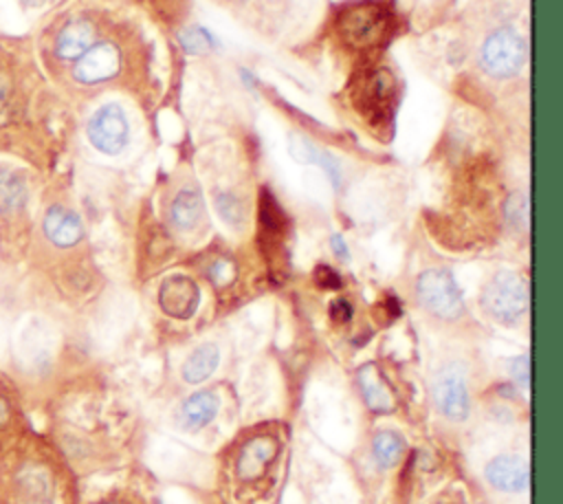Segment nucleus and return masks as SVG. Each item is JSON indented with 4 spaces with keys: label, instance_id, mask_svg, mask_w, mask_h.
Masks as SVG:
<instances>
[{
    "label": "nucleus",
    "instance_id": "nucleus-28",
    "mask_svg": "<svg viewBox=\"0 0 563 504\" xmlns=\"http://www.w3.org/2000/svg\"><path fill=\"white\" fill-rule=\"evenodd\" d=\"M350 315H352V310H350L347 302L339 299V302H334V304H332V319H336V321H345Z\"/></svg>",
    "mask_w": 563,
    "mask_h": 504
},
{
    "label": "nucleus",
    "instance_id": "nucleus-11",
    "mask_svg": "<svg viewBox=\"0 0 563 504\" xmlns=\"http://www.w3.org/2000/svg\"><path fill=\"white\" fill-rule=\"evenodd\" d=\"M44 238L57 249H70L84 238L81 218L62 205H51L42 218Z\"/></svg>",
    "mask_w": 563,
    "mask_h": 504
},
{
    "label": "nucleus",
    "instance_id": "nucleus-4",
    "mask_svg": "<svg viewBox=\"0 0 563 504\" xmlns=\"http://www.w3.org/2000/svg\"><path fill=\"white\" fill-rule=\"evenodd\" d=\"M339 33L352 48H374L387 37V15L376 4H356L339 15Z\"/></svg>",
    "mask_w": 563,
    "mask_h": 504
},
{
    "label": "nucleus",
    "instance_id": "nucleus-23",
    "mask_svg": "<svg viewBox=\"0 0 563 504\" xmlns=\"http://www.w3.org/2000/svg\"><path fill=\"white\" fill-rule=\"evenodd\" d=\"M218 211L222 213V218H224L227 222L238 224V222L242 220V207H240V202H238L233 196H229V194H224V196L218 198Z\"/></svg>",
    "mask_w": 563,
    "mask_h": 504
},
{
    "label": "nucleus",
    "instance_id": "nucleus-6",
    "mask_svg": "<svg viewBox=\"0 0 563 504\" xmlns=\"http://www.w3.org/2000/svg\"><path fill=\"white\" fill-rule=\"evenodd\" d=\"M88 141L103 154H119L128 143V119L119 103H103L88 121Z\"/></svg>",
    "mask_w": 563,
    "mask_h": 504
},
{
    "label": "nucleus",
    "instance_id": "nucleus-2",
    "mask_svg": "<svg viewBox=\"0 0 563 504\" xmlns=\"http://www.w3.org/2000/svg\"><path fill=\"white\" fill-rule=\"evenodd\" d=\"M526 40L515 29H499L490 33L479 51V66L497 79H508L517 75L526 64Z\"/></svg>",
    "mask_w": 563,
    "mask_h": 504
},
{
    "label": "nucleus",
    "instance_id": "nucleus-29",
    "mask_svg": "<svg viewBox=\"0 0 563 504\" xmlns=\"http://www.w3.org/2000/svg\"><path fill=\"white\" fill-rule=\"evenodd\" d=\"M189 37H191V42H185L189 46V51H200V44H209V37L200 29H194L189 33Z\"/></svg>",
    "mask_w": 563,
    "mask_h": 504
},
{
    "label": "nucleus",
    "instance_id": "nucleus-18",
    "mask_svg": "<svg viewBox=\"0 0 563 504\" xmlns=\"http://www.w3.org/2000/svg\"><path fill=\"white\" fill-rule=\"evenodd\" d=\"M358 385H361V392L365 396V403L369 409H376V412H385L391 407V394L385 385V381L380 379V374L376 372L374 365H365L361 372H358Z\"/></svg>",
    "mask_w": 563,
    "mask_h": 504
},
{
    "label": "nucleus",
    "instance_id": "nucleus-25",
    "mask_svg": "<svg viewBox=\"0 0 563 504\" xmlns=\"http://www.w3.org/2000/svg\"><path fill=\"white\" fill-rule=\"evenodd\" d=\"M231 275H233V266H231V262H227V260H218V262H213L211 269H209V277H211L213 282H218V284H227V282L231 280Z\"/></svg>",
    "mask_w": 563,
    "mask_h": 504
},
{
    "label": "nucleus",
    "instance_id": "nucleus-30",
    "mask_svg": "<svg viewBox=\"0 0 563 504\" xmlns=\"http://www.w3.org/2000/svg\"><path fill=\"white\" fill-rule=\"evenodd\" d=\"M330 244H332V251L339 255V258H347V246H345V240L336 233V235H332V240H330Z\"/></svg>",
    "mask_w": 563,
    "mask_h": 504
},
{
    "label": "nucleus",
    "instance_id": "nucleus-14",
    "mask_svg": "<svg viewBox=\"0 0 563 504\" xmlns=\"http://www.w3.org/2000/svg\"><path fill=\"white\" fill-rule=\"evenodd\" d=\"M205 216V200L198 189H180L169 207V220L180 231H191Z\"/></svg>",
    "mask_w": 563,
    "mask_h": 504
},
{
    "label": "nucleus",
    "instance_id": "nucleus-5",
    "mask_svg": "<svg viewBox=\"0 0 563 504\" xmlns=\"http://www.w3.org/2000/svg\"><path fill=\"white\" fill-rule=\"evenodd\" d=\"M9 504H51L53 482L40 462L26 460L7 473Z\"/></svg>",
    "mask_w": 563,
    "mask_h": 504
},
{
    "label": "nucleus",
    "instance_id": "nucleus-27",
    "mask_svg": "<svg viewBox=\"0 0 563 504\" xmlns=\"http://www.w3.org/2000/svg\"><path fill=\"white\" fill-rule=\"evenodd\" d=\"M9 423H11V403H9V398L0 392V434L9 427Z\"/></svg>",
    "mask_w": 563,
    "mask_h": 504
},
{
    "label": "nucleus",
    "instance_id": "nucleus-22",
    "mask_svg": "<svg viewBox=\"0 0 563 504\" xmlns=\"http://www.w3.org/2000/svg\"><path fill=\"white\" fill-rule=\"evenodd\" d=\"M506 213H508V220H510L515 227L523 229V227H526V222H528V207H526V198H523L521 194L510 196V198H508V202H506Z\"/></svg>",
    "mask_w": 563,
    "mask_h": 504
},
{
    "label": "nucleus",
    "instance_id": "nucleus-13",
    "mask_svg": "<svg viewBox=\"0 0 563 504\" xmlns=\"http://www.w3.org/2000/svg\"><path fill=\"white\" fill-rule=\"evenodd\" d=\"M486 480L499 489V491H508V493H517L528 489L530 482V469L528 464L517 458V456H497L486 464Z\"/></svg>",
    "mask_w": 563,
    "mask_h": 504
},
{
    "label": "nucleus",
    "instance_id": "nucleus-19",
    "mask_svg": "<svg viewBox=\"0 0 563 504\" xmlns=\"http://www.w3.org/2000/svg\"><path fill=\"white\" fill-rule=\"evenodd\" d=\"M394 97V81L389 73L376 70L369 75L367 84L363 86V99L369 112H385L389 99Z\"/></svg>",
    "mask_w": 563,
    "mask_h": 504
},
{
    "label": "nucleus",
    "instance_id": "nucleus-10",
    "mask_svg": "<svg viewBox=\"0 0 563 504\" xmlns=\"http://www.w3.org/2000/svg\"><path fill=\"white\" fill-rule=\"evenodd\" d=\"M198 299H200V293L196 282L185 275H172L158 288L161 308L176 319L191 317L198 308Z\"/></svg>",
    "mask_w": 563,
    "mask_h": 504
},
{
    "label": "nucleus",
    "instance_id": "nucleus-7",
    "mask_svg": "<svg viewBox=\"0 0 563 504\" xmlns=\"http://www.w3.org/2000/svg\"><path fill=\"white\" fill-rule=\"evenodd\" d=\"M435 407L451 420H464L471 409L464 370L455 363L442 365L433 379Z\"/></svg>",
    "mask_w": 563,
    "mask_h": 504
},
{
    "label": "nucleus",
    "instance_id": "nucleus-15",
    "mask_svg": "<svg viewBox=\"0 0 563 504\" xmlns=\"http://www.w3.org/2000/svg\"><path fill=\"white\" fill-rule=\"evenodd\" d=\"M218 409H220V401L213 392H196L183 403L180 418L187 429H202L216 418Z\"/></svg>",
    "mask_w": 563,
    "mask_h": 504
},
{
    "label": "nucleus",
    "instance_id": "nucleus-9",
    "mask_svg": "<svg viewBox=\"0 0 563 504\" xmlns=\"http://www.w3.org/2000/svg\"><path fill=\"white\" fill-rule=\"evenodd\" d=\"M92 44H95V24L88 18H70L55 31L51 53L57 62H75Z\"/></svg>",
    "mask_w": 563,
    "mask_h": 504
},
{
    "label": "nucleus",
    "instance_id": "nucleus-24",
    "mask_svg": "<svg viewBox=\"0 0 563 504\" xmlns=\"http://www.w3.org/2000/svg\"><path fill=\"white\" fill-rule=\"evenodd\" d=\"M528 368H530V361L526 354L517 357L510 361V374L515 376V381L519 383L521 390H526L530 385V376H528Z\"/></svg>",
    "mask_w": 563,
    "mask_h": 504
},
{
    "label": "nucleus",
    "instance_id": "nucleus-3",
    "mask_svg": "<svg viewBox=\"0 0 563 504\" xmlns=\"http://www.w3.org/2000/svg\"><path fill=\"white\" fill-rule=\"evenodd\" d=\"M418 302L440 319H455L464 310L462 293L453 275L444 269H427L416 282Z\"/></svg>",
    "mask_w": 563,
    "mask_h": 504
},
{
    "label": "nucleus",
    "instance_id": "nucleus-16",
    "mask_svg": "<svg viewBox=\"0 0 563 504\" xmlns=\"http://www.w3.org/2000/svg\"><path fill=\"white\" fill-rule=\"evenodd\" d=\"M220 363V350L216 343H202L200 348H196L183 363V379L187 383H202L205 379H209L216 368Z\"/></svg>",
    "mask_w": 563,
    "mask_h": 504
},
{
    "label": "nucleus",
    "instance_id": "nucleus-1",
    "mask_svg": "<svg viewBox=\"0 0 563 504\" xmlns=\"http://www.w3.org/2000/svg\"><path fill=\"white\" fill-rule=\"evenodd\" d=\"M482 306L499 324H517L528 310V286L515 271H497L482 293Z\"/></svg>",
    "mask_w": 563,
    "mask_h": 504
},
{
    "label": "nucleus",
    "instance_id": "nucleus-8",
    "mask_svg": "<svg viewBox=\"0 0 563 504\" xmlns=\"http://www.w3.org/2000/svg\"><path fill=\"white\" fill-rule=\"evenodd\" d=\"M121 70V53L112 42H95L73 62V79L81 86L110 81Z\"/></svg>",
    "mask_w": 563,
    "mask_h": 504
},
{
    "label": "nucleus",
    "instance_id": "nucleus-12",
    "mask_svg": "<svg viewBox=\"0 0 563 504\" xmlns=\"http://www.w3.org/2000/svg\"><path fill=\"white\" fill-rule=\"evenodd\" d=\"M29 205V180L18 167L0 165V220L18 218Z\"/></svg>",
    "mask_w": 563,
    "mask_h": 504
},
{
    "label": "nucleus",
    "instance_id": "nucleus-21",
    "mask_svg": "<svg viewBox=\"0 0 563 504\" xmlns=\"http://www.w3.org/2000/svg\"><path fill=\"white\" fill-rule=\"evenodd\" d=\"M402 438L396 431H380L374 436V458L380 467H394L402 453Z\"/></svg>",
    "mask_w": 563,
    "mask_h": 504
},
{
    "label": "nucleus",
    "instance_id": "nucleus-20",
    "mask_svg": "<svg viewBox=\"0 0 563 504\" xmlns=\"http://www.w3.org/2000/svg\"><path fill=\"white\" fill-rule=\"evenodd\" d=\"M275 456V445L268 440H255L249 447H244L242 458L238 462V471L242 478H255L264 471L266 462Z\"/></svg>",
    "mask_w": 563,
    "mask_h": 504
},
{
    "label": "nucleus",
    "instance_id": "nucleus-26",
    "mask_svg": "<svg viewBox=\"0 0 563 504\" xmlns=\"http://www.w3.org/2000/svg\"><path fill=\"white\" fill-rule=\"evenodd\" d=\"M314 280H317V284L323 286V288H336V286H339V275H336L330 266H319V269L314 271Z\"/></svg>",
    "mask_w": 563,
    "mask_h": 504
},
{
    "label": "nucleus",
    "instance_id": "nucleus-31",
    "mask_svg": "<svg viewBox=\"0 0 563 504\" xmlns=\"http://www.w3.org/2000/svg\"><path fill=\"white\" fill-rule=\"evenodd\" d=\"M26 2H31V4H35V2H40V0H26Z\"/></svg>",
    "mask_w": 563,
    "mask_h": 504
},
{
    "label": "nucleus",
    "instance_id": "nucleus-17",
    "mask_svg": "<svg viewBox=\"0 0 563 504\" xmlns=\"http://www.w3.org/2000/svg\"><path fill=\"white\" fill-rule=\"evenodd\" d=\"M288 150H290V154H292L299 163H314V165H321V167L325 169V174L330 176L332 185L339 187V183H341V172H339L336 161H334L330 154L317 150L310 141H306V139L299 136V134H290V136H288Z\"/></svg>",
    "mask_w": 563,
    "mask_h": 504
}]
</instances>
